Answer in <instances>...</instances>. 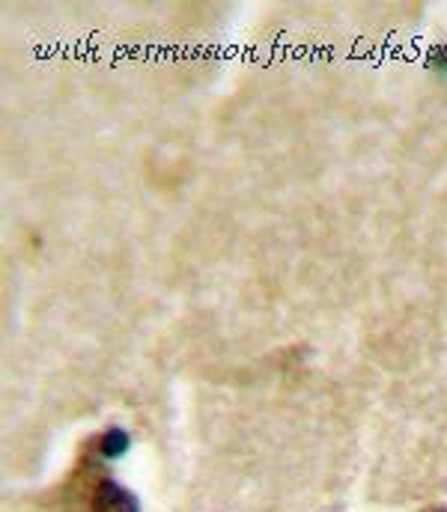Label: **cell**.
<instances>
[{
  "label": "cell",
  "instance_id": "277c9868",
  "mask_svg": "<svg viewBox=\"0 0 447 512\" xmlns=\"http://www.w3.org/2000/svg\"><path fill=\"white\" fill-rule=\"evenodd\" d=\"M436 512H445V510H436Z\"/></svg>",
  "mask_w": 447,
  "mask_h": 512
},
{
  "label": "cell",
  "instance_id": "3957f363",
  "mask_svg": "<svg viewBox=\"0 0 447 512\" xmlns=\"http://www.w3.org/2000/svg\"><path fill=\"white\" fill-rule=\"evenodd\" d=\"M436 66H439V69H445V72H447V51H445V54H439V57H436Z\"/></svg>",
  "mask_w": 447,
  "mask_h": 512
},
{
  "label": "cell",
  "instance_id": "7a4b0ae2",
  "mask_svg": "<svg viewBox=\"0 0 447 512\" xmlns=\"http://www.w3.org/2000/svg\"><path fill=\"white\" fill-rule=\"evenodd\" d=\"M129 432H123V429H108L102 438H99V450H102V456L105 459H120V456H126L129 453Z\"/></svg>",
  "mask_w": 447,
  "mask_h": 512
},
{
  "label": "cell",
  "instance_id": "6da1fadb",
  "mask_svg": "<svg viewBox=\"0 0 447 512\" xmlns=\"http://www.w3.org/2000/svg\"><path fill=\"white\" fill-rule=\"evenodd\" d=\"M90 512H141V504L117 480H99L90 495Z\"/></svg>",
  "mask_w": 447,
  "mask_h": 512
}]
</instances>
